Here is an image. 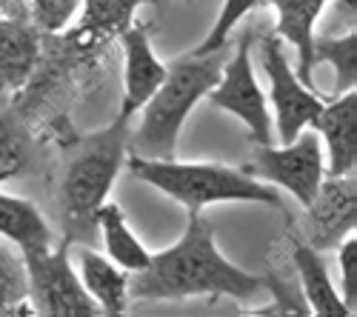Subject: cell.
I'll list each match as a JSON object with an SVG mask.
<instances>
[{
  "label": "cell",
  "instance_id": "obj_1",
  "mask_svg": "<svg viewBox=\"0 0 357 317\" xmlns=\"http://www.w3.org/2000/svg\"><path fill=\"white\" fill-rule=\"evenodd\" d=\"M263 289V277L243 272L220 254L215 229L203 212H189L181 240L149 257L146 269L129 275V297L152 303L186 297H234L252 303Z\"/></svg>",
  "mask_w": 357,
  "mask_h": 317
},
{
  "label": "cell",
  "instance_id": "obj_2",
  "mask_svg": "<svg viewBox=\"0 0 357 317\" xmlns=\"http://www.w3.org/2000/svg\"><path fill=\"white\" fill-rule=\"evenodd\" d=\"M229 61L226 46L212 54H183L172 66H166V77L155 89V95L143 103L140 126L129 134L132 155L172 160L177 152V137L189 118V111L209 95Z\"/></svg>",
  "mask_w": 357,
  "mask_h": 317
},
{
  "label": "cell",
  "instance_id": "obj_3",
  "mask_svg": "<svg viewBox=\"0 0 357 317\" xmlns=\"http://www.w3.org/2000/svg\"><path fill=\"white\" fill-rule=\"evenodd\" d=\"M129 114L117 118L77 143V149L66 166L63 186H61V203H63V223H66V240H92L95 215L106 203V197L121 175L129 149Z\"/></svg>",
  "mask_w": 357,
  "mask_h": 317
},
{
  "label": "cell",
  "instance_id": "obj_4",
  "mask_svg": "<svg viewBox=\"0 0 357 317\" xmlns=\"http://www.w3.org/2000/svg\"><path fill=\"white\" fill-rule=\"evenodd\" d=\"M129 171L155 186L158 192L177 200L186 212H203L212 203H263V206H283V197L275 186H263L249 178L243 169H231L220 163H181V160H152L132 155L126 157Z\"/></svg>",
  "mask_w": 357,
  "mask_h": 317
},
{
  "label": "cell",
  "instance_id": "obj_5",
  "mask_svg": "<svg viewBox=\"0 0 357 317\" xmlns=\"http://www.w3.org/2000/svg\"><path fill=\"white\" fill-rule=\"evenodd\" d=\"M20 254L26 266L29 303H32L35 314H49V317L103 314L72 266L69 240H63L57 249L49 246V249H32Z\"/></svg>",
  "mask_w": 357,
  "mask_h": 317
},
{
  "label": "cell",
  "instance_id": "obj_6",
  "mask_svg": "<svg viewBox=\"0 0 357 317\" xmlns=\"http://www.w3.org/2000/svg\"><path fill=\"white\" fill-rule=\"evenodd\" d=\"M249 178L266 180L283 186L301 206H309L312 197L317 194L323 178H326V163L320 152V137L314 129H303L294 140L283 143L280 149L269 146H257L252 160L241 166Z\"/></svg>",
  "mask_w": 357,
  "mask_h": 317
},
{
  "label": "cell",
  "instance_id": "obj_7",
  "mask_svg": "<svg viewBox=\"0 0 357 317\" xmlns=\"http://www.w3.org/2000/svg\"><path fill=\"white\" fill-rule=\"evenodd\" d=\"M206 98H209L215 109H223L234 114V118H241L257 146H269L272 143L269 106H266V95L260 89L252 63V32H243L241 43L234 46L229 61L223 63L218 86Z\"/></svg>",
  "mask_w": 357,
  "mask_h": 317
},
{
  "label": "cell",
  "instance_id": "obj_8",
  "mask_svg": "<svg viewBox=\"0 0 357 317\" xmlns=\"http://www.w3.org/2000/svg\"><path fill=\"white\" fill-rule=\"evenodd\" d=\"M260 66L269 75V86H272L269 98L278 118V134L283 143H289L306 126L314 123V118L323 109V100L317 98L314 89L303 86L301 77L294 75L278 35H266L260 40Z\"/></svg>",
  "mask_w": 357,
  "mask_h": 317
},
{
  "label": "cell",
  "instance_id": "obj_9",
  "mask_svg": "<svg viewBox=\"0 0 357 317\" xmlns=\"http://www.w3.org/2000/svg\"><path fill=\"white\" fill-rule=\"evenodd\" d=\"M354 203H357V189H354V171L340 178H323L317 194L312 197L309 217H306V243L317 252L337 246L346 235L354 232Z\"/></svg>",
  "mask_w": 357,
  "mask_h": 317
},
{
  "label": "cell",
  "instance_id": "obj_10",
  "mask_svg": "<svg viewBox=\"0 0 357 317\" xmlns=\"http://www.w3.org/2000/svg\"><path fill=\"white\" fill-rule=\"evenodd\" d=\"M312 129L329 146L326 178L351 175L357 166V92H343L332 103H323Z\"/></svg>",
  "mask_w": 357,
  "mask_h": 317
},
{
  "label": "cell",
  "instance_id": "obj_11",
  "mask_svg": "<svg viewBox=\"0 0 357 317\" xmlns=\"http://www.w3.org/2000/svg\"><path fill=\"white\" fill-rule=\"evenodd\" d=\"M126 69H123V114H132L143 109V103L155 95V89L166 77V66L155 57L152 40H149L146 26L132 23L126 32H121Z\"/></svg>",
  "mask_w": 357,
  "mask_h": 317
},
{
  "label": "cell",
  "instance_id": "obj_12",
  "mask_svg": "<svg viewBox=\"0 0 357 317\" xmlns=\"http://www.w3.org/2000/svg\"><path fill=\"white\" fill-rule=\"evenodd\" d=\"M40 61V32L23 15L0 17V95L17 92Z\"/></svg>",
  "mask_w": 357,
  "mask_h": 317
},
{
  "label": "cell",
  "instance_id": "obj_13",
  "mask_svg": "<svg viewBox=\"0 0 357 317\" xmlns=\"http://www.w3.org/2000/svg\"><path fill=\"white\" fill-rule=\"evenodd\" d=\"M329 0H269V6H275L278 12V26L275 35L286 43H291L297 49V69L294 75L301 77L303 86L314 89L312 80V43H314V23L320 17V12L326 9Z\"/></svg>",
  "mask_w": 357,
  "mask_h": 317
},
{
  "label": "cell",
  "instance_id": "obj_14",
  "mask_svg": "<svg viewBox=\"0 0 357 317\" xmlns=\"http://www.w3.org/2000/svg\"><path fill=\"white\" fill-rule=\"evenodd\" d=\"M80 280L92 300L100 306L103 314H123L129 309V272L112 263L109 257L92 252L89 246L77 249Z\"/></svg>",
  "mask_w": 357,
  "mask_h": 317
},
{
  "label": "cell",
  "instance_id": "obj_15",
  "mask_svg": "<svg viewBox=\"0 0 357 317\" xmlns=\"http://www.w3.org/2000/svg\"><path fill=\"white\" fill-rule=\"evenodd\" d=\"M294 266H297V275H301L312 314H317V317H351L349 306L340 300V292L329 280V266H326L323 254L317 249H312L309 243H297L294 246Z\"/></svg>",
  "mask_w": 357,
  "mask_h": 317
},
{
  "label": "cell",
  "instance_id": "obj_16",
  "mask_svg": "<svg viewBox=\"0 0 357 317\" xmlns=\"http://www.w3.org/2000/svg\"><path fill=\"white\" fill-rule=\"evenodd\" d=\"M0 235L9 238L20 252L49 249L52 229L32 200L0 192Z\"/></svg>",
  "mask_w": 357,
  "mask_h": 317
},
{
  "label": "cell",
  "instance_id": "obj_17",
  "mask_svg": "<svg viewBox=\"0 0 357 317\" xmlns=\"http://www.w3.org/2000/svg\"><path fill=\"white\" fill-rule=\"evenodd\" d=\"M95 229L103 235V246H106V257L112 263H117L121 269H126L129 275L146 269L149 254L146 246L135 238V232L126 223V215L117 203H103L95 215Z\"/></svg>",
  "mask_w": 357,
  "mask_h": 317
},
{
  "label": "cell",
  "instance_id": "obj_18",
  "mask_svg": "<svg viewBox=\"0 0 357 317\" xmlns=\"http://www.w3.org/2000/svg\"><path fill=\"white\" fill-rule=\"evenodd\" d=\"M312 61L314 63H329L335 69V89L332 95L351 92L357 86V35L354 26H349L343 35H323L312 43Z\"/></svg>",
  "mask_w": 357,
  "mask_h": 317
},
{
  "label": "cell",
  "instance_id": "obj_19",
  "mask_svg": "<svg viewBox=\"0 0 357 317\" xmlns=\"http://www.w3.org/2000/svg\"><path fill=\"white\" fill-rule=\"evenodd\" d=\"M32 132L17 111H0V180H12L32 163Z\"/></svg>",
  "mask_w": 357,
  "mask_h": 317
},
{
  "label": "cell",
  "instance_id": "obj_20",
  "mask_svg": "<svg viewBox=\"0 0 357 317\" xmlns=\"http://www.w3.org/2000/svg\"><path fill=\"white\" fill-rule=\"evenodd\" d=\"M149 0H83L80 32L83 35H121L135 23V12Z\"/></svg>",
  "mask_w": 357,
  "mask_h": 317
},
{
  "label": "cell",
  "instance_id": "obj_21",
  "mask_svg": "<svg viewBox=\"0 0 357 317\" xmlns=\"http://www.w3.org/2000/svg\"><path fill=\"white\" fill-rule=\"evenodd\" d=\"M0 314H35L29 303L23 254L9 246H0Z\"/></svg>",
  "mask_w": 357,
  "mask_h": 317
},
{
  "label": "cell",
  "instance_id": "obj_22",
  "mask_svg": "<svg viewBox=\"0 0 357 317\" xmlns=\"http://www.w3.org/2000/svg\"><path fill=\"white\" fill-rule=\"evenodd\" d=\"M257 6H266V0H223V9L218 15L215 26L209 29V35L197 43V49H192V54H212V52L229 46V35L234 32V26Z\"/></svg>",
  "mask_w": 357,
  "mask_h": 317
},
{
  "label": "cell",
  "instance_id": "obj_23",
  "mask_svg": "<svg viewBox=\"0 0 357 317\" xmlns=\"http://www.w3.org/2000/svg\"><path fill=\"white\" fill-rule=\"evenodd\" d=\"M80 3L83 0H29V20L38 26V32H63Z\"/></svg>",
  "mask_w": 357,
  "mask_h": 317
},
{
  "label": "cell",
  "instance_id": "obj_24",
  "mask_svg": "<svg viewBox=\"0 0 357 317\" xmlns=\"http://www.w3.org/2000/svg\"><path fill=\"white\" fill-rule=\"evenodd\" d=\"M337 246H340L337 249V261H340V300L354 314V309H357V238H354V232L346 235Z\"/></svg>",
  "mask_w": 357,
  "mask_h": 317
},
{
  "label": "cell",
  "instance_id": "obj_25",
  "mask_svg": "<svg viewBox=\"0 0 357 317\" xmlns=\"http://www.w3.org/2000/svg\"><path fill=\"white\" fill-rule=\"evenodd\" d=\"M186 3H189V0H186Z\"/></svg>",
  "mask_w": 357,
  "mask_h": 317
}]
</instances>
